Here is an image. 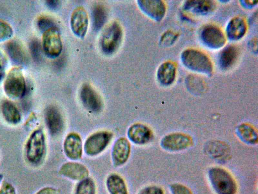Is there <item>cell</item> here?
<instances>
[{"label":"cell","mask_w":258,"mask_h":194,"mask_svg":"<svg viewBox=\"0 0 258 194\" xmlns=\"http://www.w3.org/2000/svg\"><path fill=\"white\" fill-rule=\"evenodd\" d=\"M200 37L206 46L213 49L222 47L226 41L222 31L218 26L213 24L205 26L201 30Z\"/></svg>","instance_id":"obj_8"},{"label":"cell","mask_w":258,"mask_h":194,"mask_svg":"<svg viewBox=\"0 0 258 194\" xmlns=\"http://www.w3.org/2000/svg\"><path fill=\"white\" fill-rule=\"evenodd\" d=\"M138 3L142 11L155 20L160 21L165 15L166 8L161 1L141 0Z\"/></svg>","instance_id":"obj_13"},{"label":"cell","mask_w":258,"mask_h":194,"mask_svg":"<svg viewBox=\"0 0 258 194\" xmlns=\"http://www.w3.org/2000/svg\"><path fill=\"white\" fill-rule=\"evenodd\" d=\"M13 33V30L10 25L0 19V41L9 39Z\"/></svg>","instance_id":"obj_28"},{"label":"cell","mask_w":258,"mask_h":194,"mask_svg":"<svg viewBox=\"0 0 258 194\" xmlns=\"http://www.w3.org/2000/svg\"><path fill=\"white\" fill-rule=\"evenodd\" d=\"M127 135L132 142L142 144L148 142L151 139L152 132L147 126L137 123L129 128Z\"/></svg>","instance_id":"obj_17"},{"label":"cell","mask_w":258,"mask_h":194,"mask_svg":"<svg viewBox=\"0 0 258 194\" xmlns=\"http://www.w3.org/2000/svg\"><path fill=\"white\" fill-rule=\"evenodd\" d=\"M139 194H164L163 191L159 187L150 186L142 189Z\"/></svg>","instance_id":"obj_33"},{"label":"cell","mask_w":258,"mask_h":194,"mask_svg":"<svg viewBox=\"0 0 258 194\" xmlns=\"http://www.w3.org/2000/svg\"><path fill=\"white\" fill-rule=\"evenodd\" d=\"M0 194H16V191L12 184L5 181L0 188Z\"/></svg>","instance_id":"obj_32"},{"label":"cell","mask_w":258,"mask_h":194,"mask_svg":"<svg viewBox=\"0 0 258 194\" xmlns=\"http://www.w3.org/2000/svg\"><path fill=\"white\" fill-rule=\"evenodd\" d=\"M93 26L95 31L99 30L107 19V12L104 7L101 4L96 5L92 11Z\"/></svg>","instance_id":"obj_25"},{"label":"cell","mask_w":258,"mask_h":194,"mask_svg":"<svg viewBox=\"0 0 258 194\" xmlns=\"http://www.w3.org/2000/svg\"><path fill=\"white\" fill-rule=\"evenodd\" d=\"M59 173L73 180H83L88 177L89 172L83 165L75 163L68 162L64 164L59 170Z\"/></svg>","instance_id":"obj_16"},{"label":"cell","mask_w":258,"mask_h":194,"mask_svg":"<svg viewBox=\"0 0 258 194\" xmlns=\"http://www.w3.org/2000/svg\"><path fill=\"white\" fill-rule=\"evenodd\" d=\"M1 112L4 118L7 122L11 124H17L21 120V113L12 102L4 100L1 104Z\"/></svg>","instance_id":"obj_22"},{"label":"cell","mask_w":258,"mask_h":194,"mask_svg":"<svg viewBox=\"0 0 258 194\" xmlns=\"http://www.w3.org/2000/svg\"><path fill=\"white\" fill-rule=\"evenodd\" d=\"M80 96L83 106L87 110L93 112H98L102 109V100L90 84L85 83L82 85Z\"/></svg>","instance_id":"obj_9"},{"label":"cell","mask_w":258,"mask_h":194,"mask_svg":"<svg viewBox=\"0 0 258 194\" xmlns=\"http://www.w3.org/2000/svg\"><path fill=\"white\" fill-rule=\"evenodd\" d=\"M60 2L56 0H49L46 1L48 7L51 9L55 10L59 7Z\"/></svg>","instance_id":"obj_36"},{"label":"cell","mask_w":258,"mask_h":194,"mask_svg":"<svg viewBox=\"0 0 258 194\" xmlns=\"http://www.w3.org/2000/svg\"><path fill=\"white\" fill-rule=\"evenodd\" d=\"M4 89L7 95L13 99H20L24 95L26 85L20 67L13 68L9 71L4 83Z\"/></svg>","instance_id":"obj_4"},{"label":"cell","mask_w":258,"mask_h":194,"mask_svg":"<svg viewBox=\"0 0 258 194\" xmlns=\"http://www.w3.org/2000/svg\"><path fill=\"white\" fill-rule=\"evenodd\" d=\"M88 26V17L86 10L82 7L76 8L71 17V27L73 32L78 37H84Z\"/></svg>","instance_id":"obj_12"},{"label":"cell","mask_w":258,"mask_h":194,"mask_svg":"<svg viewBox=\"0 0 258 194\" xmlns=\"http://www.w3.org/2000/svg\"><path fill=\"white\" fill-rule=\"evenodd\" d=\"M106 185L110 194H127L124 180L116 174H112L108 177Z\"/></svg>","instance_id":"obj_23"},{"label":"cell","mask_w":258,"mask_h":194,"mask_svg":"<svg viewBox=\"0 0 258 194\" xmlns=\"http://www.w3.org/2000/svg\"><path fill=\"white\" fill-rule=\"evenodd\" d=\"M42 48L49 57L55 58L60 55L62 45L59 32L56 27L43 32Z\"/></svg>","instance_id":"obj_6"},{"label":"cell","mask_w":258,"mask_h":194,"mask_svg":"<svg viewBox=\"0 0 258 194\" xmlns=\"http://www.w3.org/2000/svg\"><path fill=\"white\" fill-rule=\"evenodd\" d=\"M246 30L245 21L239 17L231 19L226 27L227 37L231 40H237L242 38Z\"/></svg>","instance_id":"obj_21"},{"label":"cell","mask_w":258,"mask_h":194,"mask_svg":"<svg viewBox=\"0 0 258 194\" xmlns=\"http://www.w3.org/2000/svg\"><path fill=\"white\" fill-rule=\"evenodd\" d=\"M122 37V28L117 22L111 23L105 30L101 40V48L106 54L114 52L120 44Z\"/></svg>","instance_id":"obj_5"},{"label":"cell","mask_w":258,"mask_h":194,"mask_svg":"<svg viewBox=\"0 0 258 194\" xmlns=\"http://www.w3.org/2000/svg\"><path fill=\"white\" fill-rule=\"evenodd\" d=\"M175 76L176 67L172 62H165L159 67L157 77L161 84L165 86L171 84L174 82Z\"/></svg>","instance_id":"obj_20"},{"label":"cell","mask_w":258,"mask_h":194,"mask_svg":"<svg viewBox=\"0 0 258 194\" xmlns=\"http://www.w3.org/2000/svg\"><path fill=\"white\" fill-rule=\"evenodd\" d=\"M3 179V175L1 173H0V183L2 181Z\"/></svg>","instance_id":"obj_37"},{"label":"cell","mask_w":258,"mask_h":194,"mask_svg":"<svg viewBox=\"0 0 258 194\" xmlns=\"http://www.w3.org/2000/svg\"><path fill=\"white\" fill-rule=\"evenodd\" d=\"M239 56L238 48L233 45H228L221 52L219 57L220 67L225 70L231 68L236 63Z\"/></svg>","instance_id":"obj_19"},{"label":"cell","mask_w":258,"mask_h":194,"mask_svg":"<svg viewBox=\"0 0 258 194\" xmlns=\"http://www.w3.org/2000/svg\"><path fill=\"white\" fill-rule=\"evenodd\" d=\"M6 50L11 59L18 65L27 63L28 56L23 45L19 41L13 39L6 45Z\"/></svg>","instance_id":"obj_18"},{"label":"cell","mask_w":258,"mask_h":194,"mask_svg":"<svg viewBox=\"0 0 258 194\" xmlns=\"http://www.w3.org/2000/svg\"><path fill=\"white\" fill-rule=\"evenodd\" d=\"M131 151V146L128 140L124 137L118 139L112 150V156L114 165L118 166L123 165L128 159Z\"/></svg>","instance_id":"obj_15"},{"label":"cell","mask_w":258,"mask_h":194,"mask_svg":"<svg viewBox=\"0 0 258 194\" xmlns=\"http://www.w3.org/2000/svg\"><path fill=\"white\" fill-rule=\"evenodd\" d=\"M192 143V139L189 136L183 133H174L164 137L161 144L166 150L178 151L188 148Z\"/></svg>","instance_id":"obj_10"},{"label":"cell","mask_w":258,"mask_h":194,"mask_svg":"<svg viewBox=\"0 0 258 194\" xmlns=\"http://www.w3.org/2000/svg\"><path fill=\"white\" fill-rule=\"evenodd\" d=\"M36 194H58L57 190L51 187H46L39 190Z\"/></svg>","instance_id":"obj_35"},{"label":"cell","mask_w":258,"mask_h":194,"mask_svg":"<svg viewBox=\"0 0 258 194\" xmlns=\"http://www.w3.org/2000/svg\"><path fill=\"white\" fill-rule=\"evenodd\" d=\"M214 7V2L209 1H188L185 5V9L190 10L195 13L200 14L209 13Z\"/></svg>","instance_id":"obj_24"},{"label":"cell","mask_w":258,"mask_h":194,"mask_svg":"<svg viewBox=\"0 0 258 194\" xmlns=\"http://www.w3.org/2000/svg\"><path fill=\"white\" fill-rule=\"evenodd\" d=\"M75 194H95V185L90 178L82 180L76 187Z\"/></svg>","instance_id":"obj_27"},{"label":"cell","mask_w":258,"mask_h":194,"mask_svg":"<svg viewBox=\"0 0 258 194\" xmlns=\"http://www.w3.org/2000/svg\"><path fill=\"white\" fill-rule=\"evenodd\" d=\"M170 187L172 194H192L189 188L180 184L174 183Z\"/></svg>","instance_id":"obj_31"},{"label":"cell","mask_w":258,"mask_h":194,"mask_svg":"<svg viewBox=\"0 0 258 194\" xmlns=\"http://www.w3.org/2000/svg\"><path fill=\"white\" fill-rule=\"evenodd\" d=\"M211 184L218 194H236L237 185L232 176L225 170L214 167L209 171Z\"/></svg>","instance_id":"obj_2"},{"label":"cell","mask_w":258,"mask_h":194,"mask_svg":"<svg viewBox=\"0 0 258 194\" xmlns=\"http://www.w3.org/2000/svg\"><path fill=\"white\" fill-rule=\"evenodd\" d=\"M183 65L190 70L210 76L213 65L210 58L204 53L192 48L184 50L181 55Z\"/></svg>","instance_id":"obj_1"},{"label":"cell","mask_w":258,"mask_h":194,"mask_svg":"<svg viewBox=\"0 0 258 194\" xmlns=\"http://www.w3.org/2000/svg\"><path fill=\"white\" fill-rule=\"evenodd\" d=\"M238 134L244 141L255 144L257 141V134L255 130L250 125L243 124L237 129Z\"/></svg>","instance_id":"obj_26"},{"label":"cell","mask_w":258,"mask_h":194,"mask_svg":"<svg viewBox=\"0 0 258 194\" xmlns=\"http://www.w3.org/2000/svg\"><path fill=\"white\" fill-rule=\"evenodd\" d=\"M30 50L32 57L36 61H39L41 58V48L39 41L37 39L32 40L30 43Z\"/></svg>","instance_id":"obj_29"},{"label":"cell","mask_w":258,"mask_h":194,"mask_svg":"<svg viewBox=\"0 0 258 194\" xmlns=\"http://www.w3.org/2000/svg\"><path fill=\"white\" fill-rule=\"evenodd\" d=\"M37 24L39 30L43 32L49 28L55 27L53 21L47 16L39 17L37 20Z\"/></svg>","instance_id":"obj_30"},{"label":"cell","mask_w":258,"mask_h":194,"mask_svg":"<svg viewBox=\"0 0 258 194\" xmlns=\"http://www.w3.org/2000/svg\"><path fill=\"white\" fill-rule=\"evenodd\" d=\"M6 66V58L4 55L0 51V81L5 76Z\"/></svg>","instance_id":"obj_34"},{"label":"cell","mask_w":258,"mask_h":194,"mask_svg":"<svg viewBox=\"0 0 258 194\" xmlns=\"http://www.w3.org/2000/svg\"><path fill=\"white\" fill-rule=\"evenodd\" d=\"M63 149L69 159L73 160L80 159L82 155V142L79 135L76 133L69 134L64 140Z\"/></svg>","instance_id":"obj_14"},{"label":"cell","mask_w":258,"mask_h":194,"mask_svg":"<svg viewBox=\"0 0 258 194\" xmlns=\"http://www.w3.org/2000/svg\"><path fill=\"white\" fill-rule=\"evenodd\" d=\"M46 151L45 138L40 129L34 130L30 135L26 146V156L31 164H38L43 159Z\"/></svg>","instance_id":"obj_3"},{"label":"cell","mask_w":258,"mask_h":194,"mask_svg":"<svg viewBox=\"0 0 258 194\" xmlns=\"http://www.w3.org/2000/svg\"><path fill=\"white\" fill-rule=\"evenodd\" d=\"M45 120L50 134L56 136L60 134L63 127V121L61 113L54 106H49L45 111Z\"/></svg>","instance_id":"obj_11"},{"label":"cell","mask_w":258,"mask_h":194,"mask_svg":"<svg viewBox=\"0 0 258 194\" xmlns=\"http://www.w3.org/2000/svg\"><path fill=\"white\" fill-rule=\"evenodd\" d=\"M112 133L108 131H99L91 135L86 139L84 150L89 156H95L101 153L109 143Z\"/></svg>","instance_id":"obj_7"}]
</instances>
